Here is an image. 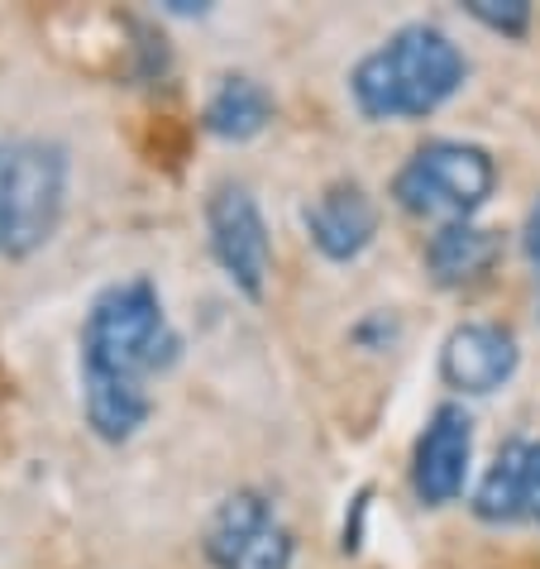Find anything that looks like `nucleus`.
<instances>
[{
	"label": "nucleus",
	"mask_w": 540,
	"mask_h": 569,
	"mask_svg": "<svg viewBox=\"0 0 540 569\" xmlns=\"http://www.w3.org/2000/svg\"><path fill=\"white\" fill-rule=\"evenodd\" d=\"M521 508L531 521H540V440L527 446V465H521Z\"/></svg>",
	"instance_id": "nucleus-14"
},
{
	"label": "nucleus",
	"mask_w": 540,
	"mask_h": 569,
	"mask_svg": "<svg viewBox=\"0 0 540 569\" xmlns=\"http://www.w3.org/2000/svg\"><path fill=\"white\" fill-rule=\"evenodd\" d=\"M72 158L53 139H6L0 178V259H34L68 216Z\"/></svg>",
	"instance_id": "nucleus-3"
},
{
	"label": "nucleus",
	"mask_w": 540,
	"mask_h": 569,
	"mask_svg": "<svg viewBox=\"0 0 540 569\" xmlns=\"http://www.w3.org/2000/svg\"><path fill=\"white\" fill-rule=\"evenodd\" d=\"M469 58L436 24H402L349 72V97L363 120H426L464 87Z\"/></svg>",
	"instance_id": "nucleus-2"
},
{
	"label": "nucleus",
	"mask_w": 540,
	"mask_h": 569,
	"mask_svg": "<svg viewBox=\"0 0 540 569\" xmlns=\"http://www.w3.org/2000/svg\"><path fill=\"white\" fill-rule=\"evenodd\" d=\"M521 249H527L531 268L540 273V197H536V207H531V216H527V230H521Z\"/></svg>",
	"instance_id": "nucleus-15"
},
{
	"label": "nucleus",
	"mask_w": 540,
	"mask_h": 569,
	"mask_svg": "<svg viewBox=\"0 0 540 569\" xmlns=\"http://www.w3.org/2000/svg\"><path fill=\"white\" fill-rule=\"evenodd\" d=\"M521 363V345L498 321H464L454 326L440 345V378L444 388L464 392V398H488L512 383Z\"/></svg>",
	"instance_id": "nucleus-7"
},
{
	"label": "nucleus",
	"mask_w": 540,
	"mask_h": 569,
	"mask_svg": "<svg viewBox=\"0 0 540 569\" xmlns=\"http://www.w3.org/2000/svg\"><path fill=\"white\" fill-rule=\"evenodd\" d=\"M206 244L234 292L259 302L273 273V234L244 182H216L206 197Z\"/></svg>",
	"instance_id": "nucleus-6"
},
{
	"label": "nucleus",
	"mask_w": 540,
	"mask_h": 569,
	"mask_svg": "<svg viewBox=\"0 0 540 569\" xmlns=\"http://www.w3.org/2000/svg\"><path fill=\"white\" fill-rule=\"evenodd\" d=\"M521 465H527V446L521 440H507L498 450V460L488 465L479 493H473V512L483 521H517L527 517L521 508Z\"/></svg>",
	"instance_id": "nucleus-12"
},
{
	"label": "nucleus",
	"mask_w": 540,
	"mask_h": 569,
	"mask_svg": "<svg viewBox=\"0 0 540 569\" xmlns=\"http://www.w3.org/2000/svg\"><path fill=\"white\" fill-rule=\"evenodd\" d=\"M502 259V230L479 226V220H450L426 240V273L440 288H469L483 282Z\"/></svg>",
	"instance_id": "nucleus-10"
},
{
	"label": "nucleus",
	"mask_w": 540,
	"mask_h": 569,
	"mask_svg": "<svg viewBox=\"0 0 540 569\" xmlns=\"http://www.w3.org/2000/svg\"><path fill=\"white\" fill-rule=\"evenodd\" d=\"M473 460V421L464 407L444 402L431 412L426 431L417 436V455H411V488L426 508H444L464 493Z\"/></svg>",
	"instance_id": "nucleus-8"
},
{
	"label": "nucleus",
	"mask_w": 540,
	"mask_h": 569,
	"mask_svg": "<svg viewBox=\"0 0 540 569\" xmlns=\"http://www.w3.org/2000/svg\"><path fill=\"white\" fill-rule=\"evenodd\" d=\"M182 340L149 278L110 282L82 321V412L106 446H124L149 426V378L172 369Z\"/></svg>",
	"instance_id": "nucleus-1"
},
{
	"label": "nucleus",
	"mask_w": 540,
	"mask_h": 569,
	"mask_svg": "<svg viewBox=\"0 0 540 569\" xmlns=\"http://www.w3.org/2000/svg\"><path fill=\"white\" fill-rule=\"evenodd\" d=\"M201 550L216 569H292L297 536L259 488H234L216 502Z\"/></svg>",
	"instance_id": "nucleus-5"
},
{
	"label": "nucleus",
	"mask_w": 540,
	"mask_h": 569,
	"mask_svg": "<svg viewBox=\"0 0 540 569\" xmlns=\"http://www.w3.org/2000/svg\"><path fill=\"white\" fill-rule=\"evenodd\" d=\"M268 120H273V91L259 77H244V72L220 77V87L211 91V101L201 110L206 134L230 139V144H244V139L263 134Z\"/></svg>",
	"instance_id": "nucleus-11"
},
{
	"label": "nucleus",
	"mask_w": 540,
	"mask_h": 569,
	"mask_svg": "<svg viewBox=\"0 0 540 569\" xmlns=\"http://www.w3.org/2000/svg\"><path fill=\"white\" fill-rule=\"evenodd\" d=\"M464 10H469L483 29L502 34V39H521V34L531 29V6H527V0H469Z\"/></svg>",
	"instance_id": "nucleus-13"
},
{
	"label": "nucleus",
	"mask_w": 540,
	"mask_h": 569,
	"mask_svg": "<svg viewBox=\"0 0 540 569\" xmlns=\"http://www.w3.org/2000/svg\"><path fill=\"white\" fill-rule=\"evenodd\" d=\"M492 192H498V163L483 144H469V139H431L392 178L397 207L407 216H444V226L473 220Z\"/></svg>",
	"instance_id": "nucleus-4"
},
{
	"label": "nucleus",
	"mask_w": 540,
	"mask_h": 569,
	"mask_svg": "<svg viewBox=\"0 0 540 569\" xmlns=\"http://www.w3.org/2000/svg\"><path fill=\"white\" fill-rule=\"evenodd\" d=\"M0 178H6V139H0Z\"/></svg>",
	"instance_id": "nucleus-16"
},
{
	"label": "nucleus",
	"mask_w": 540,
	"mask_h": 569,
	"mask_svg": "<svg viewBox=\"0 0 540 569\" xmlns=\"http://www.w3.org/2000/svg\"><path fill=\"white\" fill-rule=\"evenodd\" d=\"M311 244L321 249L330 263H354L378 234V201L369 197L363 182H330L321 197H311V207L301 211Z\"/></svg>",
	"instance_id": "nucleus-9"
}]
</instances>
